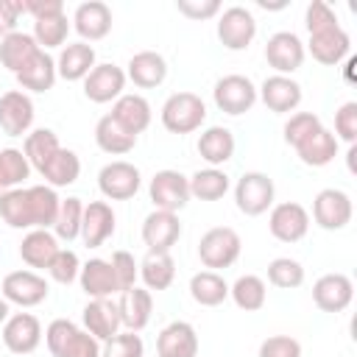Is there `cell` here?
Instances as JSON below:
<instances>
[{
    "label": "cell",
    "instance_id": "7dc6e473",
    "mask_svg": "<svg viewBox=\"0 0 357 357\" xmlns=\"http://www.w3.org/2000/svg\"><path fill=\"white\" fill-rule=\"evenodd\" d=\"M321 126H324V123H321L318 114H312V112H296V114H290V120L284 123V142H287L290 148H296V145L304 142L310 134H315Z\"/></svg>",
    "mask_w": 357,
    "mask_h": 357
},
{
    "label": "cell",
    "instance_id": "ee69618b",
    "mask_svg": "<svg viewBox=\"0 0 357 357\" xmlns=\"http://www.w3.org/2000/svg\"><path fill=\"white\" fill-rule=\"evenodd\" d=\"M70 33V22L67 14H56V17H45V20H33V39L42 50L50 47H64Z\"/></svg>",
    "mask_w": 357,
    "mask_h": 357
},
{
    "label": "cell",
    "instance_id": "c3c4849f",
    "mask_svg": "<svg viewBox=\"0 0 357 357\" xmlns=\"http://www.w3.org/2000/svg\"><path fill=\"white\" fill-rule=\"evenodd\" d=\"M47 273H50V279L59 282V284L75 282L78 273H81V259H78V254L70 251V248H59V254H56L53 262L47 265Z\"/></svg>",
    "mask_w": 357,
    "mask_h": 357
},
{
    "label": "cell",
    "instance_id": "277c9868",
    "mask_svg": "<svg viewBox=\"0 0 357 357\" xmlns=\"http://www.w3.org/2000/svg\"><path fill=\"white\" fill-rule=\"evenodd\" d=\"M240 251H243V240L231 226H212L198 240V257L209 271L231 268L240 259Z\"/></svg>",
    "mask_w": 357,
    "mask_h": 357
},
{
    "label": "cell",
    "instance_id": "7bdbcfd3",
    "mask_svg": "<svg viewBox=\"0 0 357 357\" xmlns=\"http://www.w3.org/2000/svg\"><path fill=\"white\" fill-rule=\"evenodd\" d=\"M81 218H84V204L81 198H64L59 204V215L53 223V234L56 240H75L81 237Z\"/></svg>",
    "mask_w": 357,
    "mask_h": 357
},
{
    "label": "cell",
    "instance_id": "7a4b0ae2",
    "mask_svg": "<svg viewBox=\"0 0 357 357\" xmlns=\"http://www.w3.org/2000/svg\"><path fill=\"white\" fill-rule=\"evenodd\" d=\"M45 343L53 357H100V340L70 318H56L45 329Z\"/></svg>",
    "mask_w": 357,
    "mask_h": 357
},
{
    "label": "cell",
    "instance_id": "11a10c76",
    "mask_svg": "<svg viewBox=\"0 0 357 357\" xmlns=\"http://www.w3.org/2000/svg\"><path fill=\"white\" fill-rule=\"evenodd\" d=\"M20 14H22V3L20 0H0V39L17 31Z\"/></svg>",
    "mask_w": 357,
    "mask_h": 357
},
{
    "label": "cell",
    "instance_id": "7402d4cb",
    "mask_svg": "<svg viewBox=\"0 0 357 357\" xmlns=\"http://www.w3.org/2000/svg\"><path fill=\"white\" fill-rule=\"evenodd\" d=\"M73 28L78 31L81 42L106 39L112 31V8L103 0H86L73 11Z\"/></svg>",
    "mask_w": 357,
    "mask_h": 357
},
{
    "label": "cell",
    "instance_id": "2e32d148",
    "mask_svg": "<svg viewBox=\"0 0 357 357\" xmlns=\"http://www.w3.org/2000/svg\"><path fill=\"white\" fill-rule=\"evenodd\" d=\"M178 237H181V220L176 212L153 209L142 220V243L153 254H170V248L178 243Z\"/></svg>",
    "mask_w": 357,
    "mask_h": 357
},
{
    "label": "cell",
    "instance_id": "ac0fdd59",
    "mask_svg": "<svg viewBox=\"0 0 357 357\" xmlns=\"http://www.w3.org/2000/svg\"><path fill=\"white\" fill-rule=\"evenodd\" d=\"M33 100L22 89H8L0 95V128L8 137H22L33 126Z\"/></svg>",
    "mask_w": 357,
    "mask_h": 357
},
{
    "label": "cell",
    "instance_id": "7c38bea8",
    "mask_svg": "<svg viewBox=\"0 0 357 357\" xmlns=\"http://www.w3.org/2000/svg\"><path fill=\"white\" fill-rule=\"evenodd\" d=\"M148 195L156 209L178 212L190 201V178L178 170H159L148 184Z\"/></svg>",
    "mask_w": 357,
    "mask_h": 357
},
{
    "label": "cell",
    "instance_id": "f5cc1de1",
    "mask_svg": "<svg viewBox=\"0 0 357 357\" xmlns=\"http://www.w3.org/2000/svg\"><path fill=\"white\" fill-rule=\"evenodd\" d=\"M176 8L187 20H209V17L220 14V3L218 0H176Z\"/></svg>",
    "mask_w": 357,
    "mask_h": 357
},
{
    "label": "cell",
    "instance_id": "d6a6232c",
    "mask_svg": "<svg viewBox=\"0 0 357 357\" xmlns=\"http://www.w3.org/2000/svg\"><path fill=\"white\" fill-rule=\"evenodd\" d=\"M293 151L298 153V159H301L307 167H326V165L335 162V156H337V139H335V134H332L326 126H321L315 134H310V137H307L304 142H298Z\"/></svg>",
    "mask_w": 357,
    "mask_h": 357
},
{
    "label": "cell",
    "instance_id": "4dcf8cb0",
    "mask_svg": "<svg viewBox=\"0 0 357 357\" xmlns=\"http://www.w3.org/2000/svg\"><path fill=\"white\" fill-rule=\"evenodd\" d=\"M195 148L209 167H220L234 156V134L226 126H209L201 131Z\"/></svg>",
    "mask_w": 357,
    "mask_h": 357
},
{
    "label": "cell",
    "instance_id": "b9f144b4",
    "mask_svg": "<svg viewBox=\"0 0 357 357\" xmlns=\"http://www.w3.org/2000/svg\"><path fill=\"white\" fill-rule=\"evenodd\" d=\"M31 176V165L20 148H3L0 151V195L20 187Z\"/></svg>",
    "mask_w": 357,
    "mask_h": 357
},
{
    "label": "cell",
    "instance_id": "484cf974",
    "mask_svg": "<svg viewBox=\"0 0 357 357\" xmlns=\"http://www.w3.org/2000/svg\"><path fill=\"white\" fill-rule=\"evenodd\" d=\"M78 282H81V290L89 296V298H112L120 293V284H117V276H114V268L109 259H86L81 265V273H78Z\"/></svg>",
    "mask_w": 357,
    "mask_h": 357
},
{
    "label": "cell",
    "instance_id": "e0dca14e",
    "mask_svg": "<svg viewBox=\"0 0 357 357\" xmlns=\"http://www.w3.org/2000/svg\"><path fill=\"white\" fill-rule=\"evenodd\" d=\"M126 70L112 64V61H103V64H95L92 73L84 78V95L92 100V103H112L123 95L126 89Z\"/></svg>",
    "mask_w": 357,
    "mask_h": 357
},
{
    "label": "cell",
    "instance_id": "44dd1931",
    "mask_svg": "<svg viewBox=\"0 0 357 357\" xmlns=\"http://www.w3.org/2000/svg\"><path fill=\"white\" fill-rule=\"evenodd\" d=\"M354 298V282L346 273H324L312 284V301L324 312H343Z\"/></svg>",
    "mask_w": 357,
    "mask_h": 357
},
{
    "label": "cell",
    "instance_id": "60d3db41",
    "mask_svg": "<svg viewBox=\"0 0 357 357\" xmlns=\"http://www.w3.org/2000/svg\"><path fill=\"white\" fill-rule=\"evenodd\" d=\"M229 296L231 301L245 310V312H257L265 307V298H268V287L265 282L257 276V273H245V276H237L234 284H229Z\"/></svg>",
    "mask_w": 357,
    "mask_h": 357
},
{
    "label": "cell",
    "instance_id": "bcb514c9",
    "mask_svg": "<svg viewBox=\"0 0 357 357\" xmlns=\"http://www.w3.org/2000/svg\"><path fill=\"white\" fill-rule=\"evenodd\" d=\"M142 354H145V343L139 332H117L100 346V357H142Z\"/></svg>",
    "mask_w": 357,
    "mask_h": 357
},
{
    "label": "cell",
    "instance_id": "8d00e7d4",
    "mask_svg": "<svg viewBox=\"0 0 357 357\" xmlns=\"http://www.w3.org/2000/svg\"><path fill=\"white\" fill-rule=\"evenodd\" d=\"M190 296L201 307H218L229 298V284L218 271H198L190 279Z\"/></svg>",
    "mask_w": 357,
    "mask_h": 357
},
{
    "label": "cell",
    "instance_id": "9a60e30c",
    "mask_svg": "<svg viewBox=\"0 0 357 357\" xmlns=\"http://www.w3.org/2000/svg\"><path fill=\"white\" fill-rule=\"evenodd\" d=\"M0 335L11 354H31L42 343V324L33 312H14L0 326Z\"/></svg>",
    "mask_w": 357,
    "mask_h": 357
},
{
    "label": "cell",
    "instance_id": "d590c367",
    "mask_svg": "<svg viewBox=\"0 0 357 357\" xmlns=\"http://www.w3.org/2000/svg\"><path fill=\"white\" fill-rule=\"evenodd\" d=\"M36 50H39V45H36L33 33L14 31V33H8V36L0 39V64H3L8 73L17 75V73L28 64V59H31Z\"/></svg>",
    "mask_w": 357,
    "mask_h": 357
},
{
    "label": "cell",
    "instance_id": "f546056e",
    "mask_svg": "<svg viewBox=\"0 0 357 357\" xmlns=\"http://www.w3.org/2000/svg\"><path fill=\"white\" fill-rule=\"evenodd\" d=\"M17 78V84L22 86V89H28V92H47V89H53V84H56V59L47 53V50H36L31 59H28V64L14 75Z\"/></svg>",
    "mask_w": 357,
    "mask_h": 357
},
{
    "label": "cell",
    "instance_id": "5b68a950",
    "mask_svg": "<svg viewBox=\"0 0 357 357\" xmlns=\"http://www.w3.org/2000/svg\"><path fill=\"white\" fill-rule=\"evenodd\" d=\"M273 195H276L273 178L268 173H259V170L243 173L237 178V184H234V204L248 218L265 215L273 206Z\"/></svg>",
    "mask_w": 357,
    "mask_h": 357
},
{
    "label": "cell",
    "instance_id": "f1b7e54d",
    "mask_svg": "<svg viewBox=\"0 0 357 357\" xmlns=\"http://www.w3.org/2000/svg\"><path fill=\"white\" fill-rule=\"evenodd\" d=\"M128 134H134V137H139L148 126H151V117H153V112H151V103L142 98V95H137V92H123L114 103H112V112H109Z\"/></svg>",
    "mask_w": 357,
    "mask_h": 357
},
{
    "label": "cell",
    "instance_id": "30bf717a",
    "mask_svg": "<svg viewBox=\"0 0 357 357\" xmlns=\"http://www.w3.org/2000/svg\"><path fill=\"white\" fill-rule=\"evenodd\" d=\"M351 215H354V206H351V198L349 192L337 190V187H326L315 195L312 201V218L321 229L326 231H340L351 223Z\"/></svg>",
    "mask_w": 357,
    "mask_h": 357
},
{
    "label": "cell",
    "instance_id": "5bb4252c",
    "mask_svg": "<svg viewBox=\"0 0 357 357\" xmlns=\"http://www.w3.org/2000/svg\"><path fill=\"white\" fill-rule=\"evenodd\" d=\"M3 298L8 304H17V307H36L47 298L50 293V284L45 282V276H39L36 271H11L6 273L3 279V287H0Z\"/></svg>",
    "mask_w": 357,
    "mask_h": 357
},
{
    "label": "cell",
    "instance_id": "603a6c76",
    "mask_svg": "<svg viewBox=\"0 0 357 357\" xmlns=\"http://www.w3.org/2000/svg\"><path fill=\"white\" fill-rule=\"evenodd\" d=\"M117 226V215L112 209V204L106 201H89L84 206V218H81V237L86 243V248H100Z\"/></svg>",
    "mask_w": 357,
    "mask_h": 357
},
{
    "label": "cell",
    "instance_id": "f6af8a7d",
    "mask_svg": "<svg viewBox=\"0 0 357 357\" xmlns=\"http://www.w3.org/2000/svg\"><path fill=\"white\" fill-rule=\"evenodd\" d=\"M268 282L282 290H293L304 284V265L290 257H276L268 262Z\"/></svg>",
    "mask_w": 357,
    "mask_h": 357
},
{
    "label": "cell",
    "instance_id": "74e56055",
    "mask_svg": "<svg viewBox=\"0 0 357 357\" xmlns=\"http://www.w3.org/2000/svg\"><path fill=\"white\" fill-rule=\"evenodd\" d=\"M59 148H61V142H59L56 131H50V128H33L25 134V142H22V153H25L31 170H36V173L56 156Z\"/></svg>",
    "mask_w": 357,
    "mask_h": 357
},
{
    "label": "cell",
    "instance_id": "9c48e42d",
    "mask_svg": "<svg viewBox=\"0 0 357 357\" xmlns=\"http://www.w3.org/2000/svg\"><path fill=\"white\" fill-rule=\"evenodd\" d=\"M139 184H142L139 167L131 165V162H126V159L109 162L98 173V190L109 201H128V198H134L137 190H139Z\"/></svg>",
    "mask_w": 357,
    "mask_h": 357
},
{
    "label": "cell",
    "instance_id": "6da1fadb",
    "mask_svg": "<svg viewBox=\"0 0 357 357\" xmlns=\"http://www.w3.org/2000/svg\"><path fill=\"white\" fill-rule=\"evenodd\" d=\"M61 198L47 184L14 187L0 195V218L11 229H53Z\"/></svg>",
    "mask_w": 357,
    "mask_h": 357
},
{
    "label": "cell",
    "instance_id": "3957f363",
    "mask_svg": "<svg viewBox=\"0 0 357 357\" xmlns=\"http://www.w3.org/2000/svg\"><path fill=\"white\" fill-rule=\"evenodd\" d=\"M162 126L170 134H192L206 120V103L195 92H173L162 103Z\"/></svg>",
    "mask_w": 357,
    "mask_h": 357
},
{
    "label": "cell",
    "instance_id": "d6986e66",
    "mask_svg": "<svg viewBox=\"0 0 357 357\" xmlns=\"http://www.w3.org/2000/svg\"><path fill=\"white\" fill-rule=\"evenodd\" d=\"M257 98L273 112V114H290L298 109L301 103V84L290 75H268L262 81V86L257 89Z\"/></svg>",
    "mask_w": 357,
    "mask_h": 357
},
{
    "label": "cell",
    "instance_id": "f907efd6",
    "mask_svg": "<svg viewBox=\"0 0 357 357\" xmlns=\"http://www.w3.org/2000/svg\"><path fill=\"white\" fill-rule=\"evenodd\" d=\"M109 262H112V268H114V276H117L120 293L137 284V276H139V265L134 262V254H128V251H114Z\"/></svg>",
    "mask_w": 357,
    "mask_h": 357
},
{
    "label": "cell",
    "instance_id": "cb8c5ba5",
    "mask_svg": "<svg viewBox=\"0 0 357 357\" xmlns=\"http://www.w3.org/2000/svg\"><path fill=\"white\" fill-rule=\"evenodd\" d=\"M159 357H198V332L190 321H170L156 337Z\"/></svg>",
    "mask_w": 357,
    "mask_h": 357
},
{
    "label": "cell",
    "instance_id": "1f68e13d",
    "mask_svg": "<svg viewBox=\"0 0 357 357\" xmlns=\"http://www.w3.org/2000/svg\"><path fill=\"white\" fill-rule=\"evenodd\" d=\"M59 254V240L53 231L47 229H31L22 243H20V257L28 268H42L47 271V265L53 262V257Z\"/></svg>",
    "mask_w": 357,
    "mask_h": 357
},
{
    "label": "cell",
    "instance_id": "db71d44e",
    "mask_svg": "<svg viewBox=\"0 0 357 357\" xmlns=\"http://www.w3.org/2000/svg\"><path fill=\"white\" fill-rule=\"evenodd\" d=\"M20 3H22V14H31L33 20L64 14V3L61 0H20Z\"/></svg>",
    "mask_w": 357,
    "mask_h": 357
},
{
    "label": "cell",
    "instance_id": "ffe728a7",
    "mask_svg": "<svg viewBox=\"0 0 357 357\" xmlns=\"http://www.w3.org/2000/svg\"><path fill=\"white\" fill-rule=\"evenodd\" d=\"M81 321H84V329L95 337V340H109L114 337L123 324H120V310H117V301L114 298H89L86 307L81 310Z\"/></svg>",
    "mask_w": 357,
    "mask_h": 357
},
{
    "label": "cell",
    "instance_id": "681fc988",
    "mask_svg": "<svg viewBox=\"0 0 357 357\" xmlns=\"http://www.w3.org/2000/svg\"><path fill=\"white\" fill-rule=\"evenodd\" d=\"M335 139L346 142V145H354L357 142V103L354 100H346L337 112H335Z\"/></svg>",
    "mask_w": 357,
    "mask_h": 357
},
{
    "label": "cell",
    "instance_id": "8fae6325",
    "mask_svg": "<svg viewBox=\"0 0 357 357\" xmlns=\"http://www.w3.org/2000/svg\"><path fill=\"white\" fill-rule=\"evenodd\" d=\"M304 42L293 31H276L265 42V61L276 70V75H293L304 64Z\"/></svg>",
    "mask_w": 357,
    "mask_h": 357
},
{
    "label": "cell",
    "instance_id": "4316f807",
    "mask_svg": "<svg viewBox=\"0 0 357 357\" xmlns=\"http://www.w3.org/2000/svg\"><path fill=\"white\" fill-rule=\"evenodd\" d=\"M117 310H120V324L126 326V332H142L153 312V296H151V290L134 284L120 293Z\"/></svg>",
    "mask_w": 357,
    "mask_h": 357
},
{
    "label": "cell",
    "instance_id": "52a82bcc",
    "mask_svg": "<svg viewBox=\"0 0 357 357\" xmlns=\"http://www.w3.org/2000/svg\"><path fill=\"white\" fill-rule=\"evenodd\" d=\"M257 36V20L245 6H229L218 14V39L226 50H245Z\"/></svg>",
    "mask_w": 357,
    "mask_h": 357
},
{
    "label": "cell",
    "instance_id": "ba28073f",
    "mask_svg": "<svg viewBox=\"0 0 357 357\" xmlns=\"http://www.w3.org/2000/svg\"><path fill=\"white\" fill-rule=\"evenodd\" d=\"M304 50H310L318 64L335 67V64H340L351 53V36L343 31L340 22H332V25L310 31V42H307Z\"/></svg>",
    "mask_w": 357,
    "mask_h": 357
},
{
    "label": "cell",
    "instance_id": "f35d334b",
    "mask_svg": "<svg viewBox=\"0 0 357 357\" xmlns=\"http://www.w3.org/2000/svg\"><path fill=\"white\" fill-rule=\"evenodd\" d=\"M139 279L145 284V290H167L176 279V262L170 254H153L148 251V257L139 262Z\"/></svg>",
    "mask_w": 357,
    "mask_h": 357
},
{
    "label": "cell",
    "instance_id": "83f0119b",
    "mask_svg": "<svg viewBox=\"0 0 357 357\" xmlns=\"http://www.w3.org/2000/svg\"><path fill=\"white\" fill-rule=\"evenodd\" d=\"M95 64L98 59L89 42H67L56 59V75L64 81H84Z\"/></svg>",
    "mask_w": 357,
    "mask_h": 357
},
{
    "label": "cell",
    "instance_id": "836d02e7",
    "mask_svg": "<svg viewBox=\"0 0 357 357\" xmlns=\"http://www.w3.org/2000/svg\"><path fill=\"white\" fill-rule=\"evenodd\" d=\"M95 142H98V148H100L103 153H109V156H123V153L134 151L137 137L128 134L112 114H103V117L95 123Z\"/></svg>",
    "mask_w": 357,
    "mask_h": 357
},
{
    "label": "cell",
    "instance_id": "e575fe53",
    "mask_svg": "<svg viewBox=\"0 0 357 357\" xmlns=\"http://www.w3.org/2000/svg\"><path fill=\"white\" fill-rule=\"evenodd\" d=\"M39 176H42L45 184L53 187V190H56V187H70V184H75L78 176H81V159H78L75 151L59 148L56 156L39 170Z\"/></svg>",
    "mask_w": 357,
    "mask_h": 357
},
{
    "label": "cell",
    "instance_id": "9f6ffc18",
    "mask_svg": "<svg viewBox=\"0 0 357 357\" xmlns=\"http://www.w3.org/2000/svg\"><path fill=\"white\" fill-rule=\"evenodd\" d=\"M8 315H11V310H8V301L0 296V326L6 324V318H8Z\"/></svg>",
    "mask_w": 357,
    "mask_h": 357
},
{
    "label": "cell",
    "instance_id": "8992f818",
    "mask_svg": "<svg viewBox=\"0 0 357 357\" xmlns=\"http://www.w3.org/2000/svg\"><path fill=\"white\" fill-rule=\"evenodd\" d=\"M212 100L220 112L237 117V114H245L254 109V103L259 100L257 98V86L248 75H240V73H229L223 78L215 81L212 86Z\"/></svg>",
    "mask_w": 357,
    "mask_h": 357
},
{
    "label": "cell",
    "instance_id": "d4e9b609",
    "mask_svg": "<svg viewBox=\"0 0 357 357\" xmlns=\"http://www.w3.org/2000/svg\"><path fill=\"white\" fill-rule=\"evenodd\" d=\"M126 67H128L126 70V78L134 86H139V89H156L167 78V61L156 50H139V53H134Z\"/></svg>",
    "mask_w": 357,
    "mask_h": 357
},
{
    "label": "cell",
    "instance_id": "ab89813d",
    "mask_svg": "<svg viewBox=\"0 0 357 357\" xmlns=\"http://www.w3.org/2000/svg\"><path fill=\"white\" fill-rule=\"evenodd\" d=\"M229 187H231V181H229L226 170H220V167H204L190 176V195L198 201H218L229 192Z\"/></svg>",
    "mask_w": 357,
    "mask_h": 357
},
{
    "label": "cell",
    "instance_id": "816d5d0a",
    "mask_svg": "<svg viewBox=\"0 0 357 357\" xmlns=\"http://www.w3.org/2000/svg\"><path fill=\"white\" fill-rule=\"evenodd\" d=\"M259 357H301V343L290 335H271L259 343Z\"/></svg>",
    "mask_w": 357,
    "mask_h": 357
},
{
    "label": "cell",
    "instance_id": "4fadbf2b",
    "mask_svg": "<svg viewBox=\"0 0 357 357\" xmlns=\"http://www.w3.org/2000/svg\"><path fill=\"white\" fill-rule=\"evenodd\" d=\"M268 229L279 243H298L310 231V212L298 201H282L271 206Z\"/></svg>",
    "mask_w": 357,
    "mask_h": 357
}]
</instances>
